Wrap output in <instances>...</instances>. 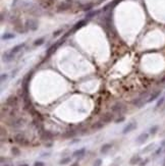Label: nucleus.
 Returning <instances> with one entry per match:
<instances>
[{"instance_id": "9d476101", "label": "nucleus", "mask_w": 165, "mask_h": 166, "mask_svg": "<svg viewBox=\"0 0 165 166\" xmlns=\"http://www.w3.org/2000/svg\"><path fill=\"white\" fill-rule=\"evenodd\" d=\"M24 47H25V43H22V44H18V45H16V46H14L12 48V49L9 51L10 53H12V54H16L17 52H19L22 49H24Z\"/></svg>"}, {"instance_id": "c756f323", "label": "nucleus", "mask_w": 165, "mask_h": 166, "mask_svg": "<svg viewBox=\"0 0 165 166\" xmlns=\"http://www.w3.org/2000/svg\"><path fill=\"white\" fill-rule=\"evenodd\" d=\"M70 166H80V165H79V163H77V162H75V163H72Z\"/></svg>"}, {"instance_id": "72a5a7b5", "label": "nucleus", "mask_w": 165, "mask_h": 166, "mask_svg": "<svg viewBox=\"0 0 165 166\" xmlns=\"http://www.w3.org/2000/svg\"><path fill=\"white\" fill-rule=\"evenodd\" d=\"M162 166H165V158H164V160H163V164H162Z\"/></svg>"}, {"instance_id": "5701e85b", "label": "nucleus", "mask_w": 165, "mask_h": 166, "mask_svg": "<svg viewBox=\"0 0 165 166\" xmlns=\"http://www.w3.org/2000/svg\"><path fill=\"white\" fill-rule=\"evenodd\" d=\"M124 120H125V117L124 116H120V117H118L117 119H115V123H121Z\"/></svg>"}, {"instance_id": "6ab92c4d", "label": "nucleus", "mask_w": 165, "mask_h": 166, "mask_svg": "<svg viewBox=\"0 0 165 166\" xmlns=\"http://www.w3.org/2000/svg\"><path fill=\"white\" fill-rule=\"evenodd\" d=\"M15 36L13 35V34H10V33H6L4 35H2V39L3 40H10V39H13Z\"/></svg>"}, {"instance_id": "dca6fc26", "label": "nucleus", "mask_w": 165, "mask_h": 166, "mask_svg": "<svg viewBox=\"0 0 165 166\" xmlns=\"http://www.w3.org/2000/svg\"><path fill=\"white\" fill-rule=\"evenodd\" d=\"M70 161H71V158L70 157H64V158H62L59 161V164L60 165H66L68 163H70Z\"/></svg>"}, {"instance_id": "4be33fe9", "label": "nucleus", "mask_w": 165, "mask_h": 166, "mask_svg": "<svg viewBox=\"0 0 165 166\" xmlns=\"http://www.w3.org/2000/svg\"><path fill=\"white\" fill-rule=\"evenodd\" d=\"M101 165H102V160L100 158L96 159V160L94 161V163H93V166H101Z\"/></svg>"}, {"instance_id": "f704fd0d", "label": "nucleus", "mask_w": 165, "mask_h": 166, "mask_svg": "<svg viewBox=\"0 0 165 166\" xmlns=\"http://www.w3.org/2000/svg\"><path fill=\"white\" fill-rule=\"evenodd\" d=\"M164 153H165V149H164Z\"/></svg>"}, {"instance_id": "7c9ffc66", "label": "nucleus", "mask_w": 165, "mask_h": 166, "mask_svg": "<svg viewBox=\"0 0 165 166\" xmlns=\"http://www.w3.org/2000/svg\"><path fill=\"white\" fill-rule=\"evenodd\" d=\"M51 146H52V144H51V143H49V144H47V145H46V147H47V148H50Z\"/></svg>"}, {"instance_id": "a878e982", "label": "nucleus", "mask_w": 165, "mask_h": 166, "mask_svg": "<svg viewBox=\"0 0 165 166\" xmlns=\"http://www.w3.org/2000/svg\"><path fill=\"white\" fill-rule=\"evenodd\" d=\"M7 77H8L7 73H2V74H1V83H3V82H4V80L7 79Z\"/></svg>"}, {"instance_id": "393cba45", "label": "nucleus", "mask_w": 165, "mask_h": 166, "mask_svg": "<svg viewBox=\"0 0 165 166\" xmlns=\"http://www.w3.org/2000/svg\"><path fill=\"white\" fill-rule=\"evenodd\" d=\"M161 152H162V147H159V148H158L156 151H155V156H158V155H159V154H161Z\"/></svg>"}, {"instance_id": "c85d7f7f", "label": "nucleus", "mask_w": 165, "mask_h": 166, "mask_svg": "<svg viewBox=\"0 0 165 166\" xmlns=\"http://www.w3.org/2000/svg\"><path fill=\"white\" fill-rule=\"evenodd\" d=\"M50 156V153H46V154H42L41 157H49Z\"/></svg>"}, {"instance_id": "f3484780", "label": "nucleus", "mask_w": 165, "mask_h": 166, "mask_svg": "<svg viewBox=\"0 0 165 166\" xmlns=\"http://www.w3.org/2000/svg\"><path fill=\"white\" fill-rule=\"evenodd\" d=\"M158 129H159V126H158V125H153V126H151V128L149 129V134H150V135H152V136H154V135L157 134Z\"/></svg>"}, {"instance_id": "473e14b6", "label": "nucleus", "mask_w": 165, "mask_h": 166, "mask_svg": "<svg viewBox=\"0 0 165 166\" xmlns=\"http://www.w3.org/2000/svg\"><path fill=\"white\" fill-rule=\"evenodd\" d=\"M2 166H12L11 164H5V165H2Z\"/></svg>"}, {"instance_id": "ddd939ff", "label": "nucleus", "mask_w": 165, "mask_h": 166, "mask_svg": "<svg viewBox=\"0 0 165 166\" xmlns=\"http://www.w3.org/2000/svg\"><path fill=\"white\" fill-rule=\"evenodd\" d=\"M154 148H155V144L154 143H151V144H149L148 146H146L145 148L142 150V153H149V152H151Z\"/></svg>"}, {"instance_id": "7ed1b4c3", "label": "nucleus", "mask_w": 165, "mask_h": 166, "mask_svg": "<svg viewBox=\"0 0 165 166\" xmlns=\"http://www.w3.org/2000/svg\"><path fill=\"white\" fill-rule=\"evenodd\" d=\"M25 124V119L24 118H14L9 122V125L13 128H18L20 126H23Z\"/></svg>"}, {"instance_id": "f8f14e48", "label": "nucleus", "mask_w": 165, "mask_h": 166, "mask_svg": "<svg viewBox=\"0 0 165 166\" xmlns=\"http://www.w3.org/2000/svg\"><path fill=\"white\" fill-rule=\"evenodd\" d=\"M13 58H14V54H12V53H10V52L4 53V55H3V60H4L5 62H9V61H11Z\"/></svg>"}, {"instance_id": "f257e3e1", "label": "nucleus", "mask_w": 165, "mask_h": 166, "mask_svg": "<svg viewBox=\"0 0 165 166\" xmlns=\"http://www.w3.org/2000/svg\"><path fill=\"white\" fill-rule=\"evenodd\" d=\"M137 126H138L137 121H130V122H128V123L126 124L124 127H123V129H122V134H123V135H126V134L130 133V131L135 130V129L137 128Z\"/></svg>"}, {"instance_id": "0eeeda50", "label": "nucleus", "mask_w": 165, "mask_h": 166, "mask_svg": "<svg viewBox=\"0 0 165 166\" xmlns=\"http://www.w3.org/2000/svg\"><path fill=\"white\" fill-rule=\"evenodd\" d=\"M85 154H86V148H81L79 150H75L72 153V156L75 158H82Z\"/></svg>"}, {"instance_id": "2f4dec72", "label": "nucleus", "mask_w": 165, "mask_h": 166, "mask_svg": "<svg viewBox=\"0 0 165 166\" xmlns=\"http://www.w3.org/2000/svg\"><path fill=\"white\" fill-rule=\"evenodd\" d=\"M17 166H29V164H19Z\"/></svg>"}, {"instance_id": "a211bd4d", "label": "nucleus", "mask_w": 165, "mask_h": 166, "mask_svg": "<svg viewBox=\"0 0 165 166\" xmlns=\"http://www.w3.org/2000/svg\"><path fill=\"white\" fill-rule=\"evenodd\" d=\"M11 153L13 156H19L20 155V150L17 147H12L11 148Z\"/></svg>"}, {"instance_id": "20e7f679", "label": "nucleus", "mask_w": 165, "mask_h": 166, "mask_svg": "<svg viewBox=\"0 0 165 166\" xmlns=\"http://www.w3.org/2000/svg\"><path fill=\"white\" fill-rule=\"evenodd\" d=\"M149 139V134L148 133H142L141 135H139L136 139V143L138 145H143L144 143H146V141Z\"/></svg>"}, {"instance_id": "2eb2a0df", "label": "nucleus", "mask_w": 165, "mask_h": 166, "mask_svg": "<svg viewBox=\"0 0 165 166\" xmlns=\"http://www.w3.org/2000/svg\"><path fill=\"white\" fill-rule=\"evenodd\" d=\"M164 102H165V95L161 96L160 98H159V100L157 101V103H156V108H159V107H161V106L164 104Z\"/></svg>"}, {"instance_id": "aec40b11", "label": "nucleus", "mask_w": 165, "mask_h": 166, "mask_svg": "<svg viewBox=\"0 0 165 166\" xmlns=\"http://www.w3.org/2000/svg\"><path fill=\"white\" fill-rule=\"evenodd\" d=\"M7 104H11V105H13V104H16V98L15 97H9V98L7 99Z\"/></svg>"}, {"instance_id": "412c9836", "label": "nucleus", "mask_w": 165, "mask_h": 166, "mask_svg": "<svg viewBox=\"0 0 165 166\" xmlns=\"http://www.w3.org/2000/svg\"><path fill=\"white\" fill-rule=\"evenodd\" d=\"M44 43V39L43 38H40L38 40H36L35 42H34V46H41Z\"/></svg>"}, {"instance_id": "bb28decb", "label": "nucleus", "mask_w": 165, "mask_h": 166, "mask_svg": "<svg viewBox=\"0 0 165 166\" xmlns=\"http://www.w3.org/2000/svg\"><path fill=\"white\" fill-rule=\"evenodd\" d=\"M148 162H149V160H148V159H146L145 161H141L139 165H140V166H145V165H146V164H147Z\"/></svg>"}, {"instance_id": "1a4fd4ad", "label": "nucleus", "mask_w": 165, "mask_h": 166, "mask_svg": "<svg viewBox=\"0 0 165 166\" xmlns=\"http://www.w3.org/2000/svg\"><path fill=\"white\" fill-rule=\"evenodd\" d=\"M161 91H157V92H155V93H153L152 95H151L150 97H149V99L147 100V102L146 103H151V102H153V101H155L157 98H159L160 97V95H161Z\"/></svg>"}, {"instance_id": "cd10ccee", "label": "nucleus", "mask_w": 165, "mask_h": 166, "mask_svg": "<svg viewBox=\"0 0 165 166\" xmlns=\"http://www.w3.org/2000/svg\"><path fill=\"white\" fill-rule=\"evenodd\" d=\"M160 146H161L162 148H164V147H165V139H164V140H163V141L161 142V144H160Z\"/></svg>"}, {"instance_id": "b1692460", "label": "nucleus", "mask_w": 165, "mask_h": 166, "mask_svg": "<svg viewBox=\"0 0 165 166\" xmlns=\"http://www.w3.org/2000/svg\"><path fill=\"white\" fill-rule=\"evenodd\" d=\"M46 164L43 162V161H36L34 163V166H45Z\"/></svg>"}, {"instance_id": "39448f33", "label": "nucleus", "mask_w": 165, "mask_h": 166, "mask_svg": "<svg viewBox=\"0 0 165 166\" xmlns=\"http://www.w3.org/2000/svg\"><path fill=\"white\" fill-rule=\"evenodd\" d=\"M14 142L19 145H28V140L23 134H16L14 136Z\"/></svg>"}, {"instance_id": "423d86ee", "label": "nucleus", "mask_w": 165, "mask_h": 166, "mask_svg": "<svg viewBox=\"0 0 165 166\" xmlns=\"http://www.w3.org/2000/svg\"><path fill=\"white\" fill-rule=\"evenodd\" d=\"M114 118V116L112 113H105L104 115L102 116V119L101 121L102 122H104V123H109V122H111Z\"/></svg>"}, {"instance_id": "9b49d317", "label": "nucleus", "mask_w": 165, "mask_h": 166, "mask_svg": "<svg viewBox=\"0 0 165 166\" xmlns=\"http://www.w3.org/2000/svg\"><path fill=\"white\" fill-rule=\"evenodd\" d=\"M112 148V145L111 144H104L103 146L101 147V149H100V152L102 154H107L108 153V151Z\"/></svg>"}, {"instance_id": "6e6552de", "label": "nucleus", "mask_w": 165, "mask_h": 166, "mask_svg": "<svg viewBox=\"0 0 165 166\" xmlns=\"http://www.w3.org/2000/svg\"><path fill=\"white\" fill-rule=\"evenodd\" d=\"M142 161V158L140 155H134L132 158H130V160H129V164L130 165H136V164H139L140 162Z\"/></svg>"}, {"instance_id": "f03ea898", "label": "nucleus", "mask_w": 165, "mask_h": 166, "mask_svg": "<svg viewBox=\"0 0 165 166\" xmlns=\"http://www.w3.org/2000/svg\"><path fill=\"white\" fill-rule=\"evenodd\" d=\"M124 109H125V107H124V105H123L122 103L116 102L111 106V112L112 113H121V112H123V110Z\"/></svg>"}, {"instance_id": "4468645a", "label": "nucleus", "mask_w": 165, "mask_h": 166, "mask_svg": "<svg viewBox=\"0 0 165 166\" xmlns=\"http://www.w3.org/2000/svg\"><path fill=\"white\" fill-rule=\"evenodd\" d=\"M104 122H102V121H97V122H95L93 125H92V127H93V129H95V130H98V129H101V128H103V126H104Z\"/></svg>"}]
</instances>
